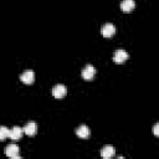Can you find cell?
Here are the masks:
<instances>
[{
  "label": "cell",
  "mask_w": 159,
  "mask_h": 159,
  "mask_svg": "<svg viewBox=\"0 0 159 159\" xmlns=\"http://www.w3.org/2000/svg\"><path fill=\"white\" fill-rule=\"evenodd\" d=\"M96 75V68L92 65H86L83 67V70L81 71V76L83 77V80L86 81H91Z\"/></svg>",
  "instance_id": "6da1fadb"
},
{
  "label": "cell",
  "mask_w": 159,
  "mask_h": 159,
  "mask_svg": "<svg viewBox=\"0 0 159 159\" xmlns=\"http://www.w3.org/2000/svg\"><path fill=\"white\" fill-rule=\"evenodd\" d=\"M158 129H159V124H158V123H157V124H155V125H154V128H153V132H154V134H155V135H157V137H158V135H159V130H158Z\"/></svg>",
  "instance_id": "4fadbf2b"
},
{
  "label": "cell",
  "mask_w": 159,
  "mask_h": 159,
  "mask_svg": "<svg viewBox=\"0 0 159 159\" xmlns=\"http://www.w3.org/2000/svg\"><path fill=\"white\" fill-rule=\"evenodd\" d=\"M9 133H10L9 128H6L5 125H0V140H5L9 137Z\"/></svg>",
  "instance_id": "7c38bea8"
},
{
  "label": "cell",
  "mask_w": 159,
  "mask_h": 159,
  "mask_svg": "<svg viewBox=\"0 0 159 159\" xmlns=\"http://www.w3.org/2000/svg\"><path fill=\"white\" fill-rule=\"evenodd\" d=\"M134 6H135L134 0H122V1H120V9H122V11H124V12L132 11V10L134 9Z\"/></svg>",
  "instance_id": "8fae6325"
},
{
  "label": "cell",
  "mask_w": 159,
  "mask_h": 159,
  "mask_svg": "<svg viewBox=\"0 0 159 159\" xmlns=\"http://www.w3.org/2000/svg\"><path fill=\"white\" fill-rule=\"evenodd\" d=\"M89 128L86 125V124H81L80 127H77V129H76V134L80 137V138H83V139H86V138H88L89 137Z\"/></svg>",
  "instance_id": "30bf717a"
},
{
  "label": "cell",
  "mask_w": 159,
  "mask_h": 159,
  "mask_svg": "<svg viewBox=\"0 0 159 159\" xmlns=\"http://www.w3.org/2000/svg\"><path fill=\"white\" fill-rule=\"evenodd\" d=\"M5 154L9 157V158H20V149L16 144H9L6 148H5Z\"/></svg>",
  "instance_id": "7a4b0ae2"
},
{
  "label": "cell",
  "mask_w": 159,
  "mask_h": 159,
  "mask_svg": "<svg viewBox=\"0 0 159 159\" xmlns=\"http://www.w3.org/2000/svg\"><path fill=\"white\" fill-rule=\"evenodd\" d=\"M114 153H116V149H114V147H112V145H104V147L101 149V155H102V158H104V159L112 158V157L114 155Z\"/></svg>",
  "instance_id": "ba28073f"
},
{
  "label": "cell",
  "mask_w": 159,
  "mask_h": 159,
  "mask_svg": "<svg viewBox=\"0 0 159 159\" xmlns=\"http://www.w3.org/2000/svg\"><path fill=\"white\" fill-rule=\"evenodd\" d=\"M20 80H21L24 83H26V84L32 83L34 80H35V73H34V71H32V70H26V71H24V72L20 75Z\"/></svg>",
  "instance_id": "8992f818"
},
{
  "label": "cell",
  "mask_w": 159,
  "mask_h": 159,
  "mask_svg": "<svg viewBox=\"0 0 159 159\" xmlns=\"http://www.w3.org/2000/svg\"><path fill=\"white\" fill-rule=\"evenodd\" d=\"M22 133H24V129H22L21 127H17V125H15L14 128H11V129H10L9 137H10L12 140H19V139H21V137H22Z\"/></svg>",
  "instance_id": "52a82bcc"
},
{
  "label": "cell",
  "mask_w": 159,
  "mask_h": 159,
  "mask_svg": "<svg viewBox=\"0 0 159 159\" xmlns=\"http://www.w3.org/2000/svg\"><path fill=\"white\" fill-rule=\"evenodd\" d=\"M114 32H116V26H114L112 22L104 24V25L102 26V29H101V34H102L104 37H111V36L114 35Z\"/></svg>",
  "instance_id": "5b68a950"
},
{
  "label": "cell",
  "mask_w": 159,
  "mask_h": 159,
  "mask_svg": "<svg viewBox=\"0 0 159 159\" xmlns=\"http://www.w3.org/2000/svg\"><path fill=\"white\" fill-rule=\"evenodd\" d=\"M128 56L129 55H128L127 51H124L123 48H118V50H116V52L113 55V61L116 63H123L128 58Z\"/></svg>",
  "instance_id": "3957f363"
},
{
  "label": "cell",
  "mask_w": 159,
  "mask_h": 159,
  "mask_svg": "<svg viewBox=\"0 0 159 159\" xmlns=\"http://www.w3.org/2000/svg\"><path fill=\"white\" fill-rule=\"evenodd\" d=\"M66 93H67V88L65 84L58 83V84L53 86V88H52V96L55 98H62L66 96Z\"/></svg>",
  "instance_id": "277c9868"
},
{
  "label": "cell",
  "mask_w": 159,
  "mask_h": 159,
  "mask_svg": "<svg viewBox=\"0 0 159 159\" xmlns=\"http://www.w3.org/2000/svg\"><path fill=\"white\" fill-rule=\"evenodd\" d=\"M24 129V133L25 134H27V135H35L36 134V132H37V124L35 123V122H29V123H26V125L22 128Z\"/></svg>",
  "instance_id": "9c48e42d"
}]
</instances>
